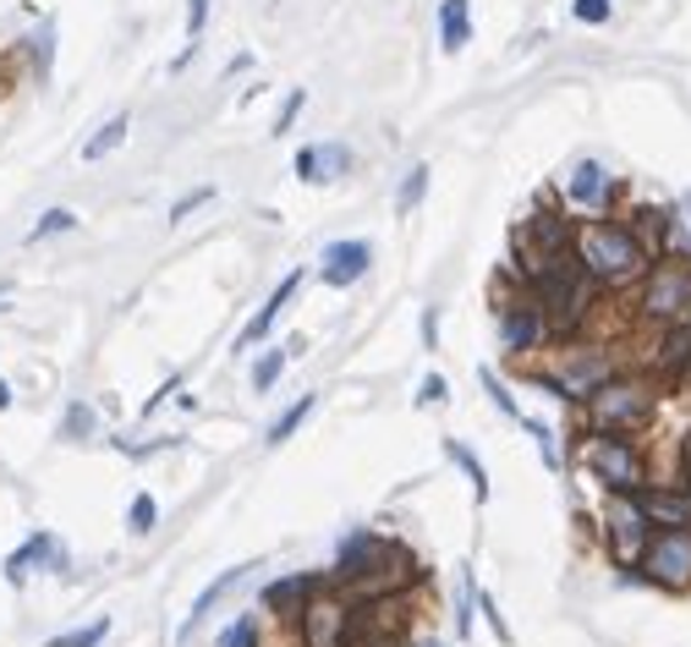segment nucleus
Instances as JSON below:
<instances>
[{"label": "nucleus", "mask_w": 691, "mask_h": 647, "mask_svg": "<svg viewBox=\"0 0 691 647\" xmlns=\"http://www.w3.org/2000/svg\"><path fill=\"white\" fill-rule=\"evenodd\" d=\"M220 647H258V610H247V615L220 637Z\"/></svg>", "instance_id": "31"}, {"label": "nucleus", "mask_w": 691, "mask_h": 647, "mask_svg": "<svg viewBox=\"0 0 691 647\" xmlns=\"http://www.w3.org/2000/svg\"><path fill=\"white\" fill-rule=\"evenodd\" d=\"M582 467L593 483H604V494H637L648 483V450L632 434H588Z\"/></svg>", "instance_id": "6"}, {"label": "nucleus", "mask_w": 691, "mask_h": 647, "mask_svg": "<svg viewBox=\"0 0 691 647\" xmlns=\"http://www.w3.org/2000/svg\"><path fill=\"white\" fill-rule=\"evenodd\" d=\"M286 357H291V346H269V352L258 357V368H253V390H258V395H269V390L280 384V373H286Z\"/></svg>", "instance_id": "23"}, {"label": "nucleus", "mask_w": 691, "mask_h": 647, "mask_svg": "<svg viewBox=\"0 0 691 647\" xmlns=\"http://www.w3.org/2000/svg\"><path fill=\"white\" fill-rule=\"evenodd\" d=\"M297 286H302V269H291V275H286V280H280V286H275V297H269V302H264V308H258V319H253V324H247V330H242V341H236V352H247V346H253V341H264V335H269V330H275V319H280V313H286V302H291V291H297Z\"/></svg>", "instance_id": "16"}, {"label": "nucleus", "mask_w": 691, "mask_h": 647, "mask_svg": "<svg viewBox=\"0 0 691 647\" xmlns=\"http://www.w3.org/2000/svg\"><path fill=\"white\" fill-rule=\"evenodd\" d=\"M203 22H209V0H192V5H187V38H192V44H198Z\"/></svg>", "instance_id": "39"}, {"label": "nucleus", "mask_w": 691, "mask_h": 647, "mask_svg": "<svg viewBox=\"0 0 691 647\" xmlns=\"http://www.w3.org/2000/svg\"><path fill=\"white\" fill-rule=\"evenodd\" d=\"M93 434V406L88 401H71L66 417H60V439H88Z\"/></svg>", "instance_id": "26"}, {"label": "nucleus", "mask_w": 691, "mask_h": 647, "mask_svg": "<svg viewBox=\"0 0 691 647\" xmlns=\"http://www.w3.org/2000/svg\"><path fill=\"white\" fill-rule=\"evenodd\" d=\"M209 198H214V187H198V192H187V198L170 209V220H187V214H192V209H203Z\"/></svg>", "instance_id": "38"}, {"label": "nucleus", "mask_w": 691, "mask_h": 647, "mask_svg": "<svg viewBox=\"0 0 691 647\" xmlns=\"http://www.w3.org/2000/svg\"><path fill=\"white\" fill-rule=\"evenodd\" d=\"M352 604L335 593V582H319L297 615V637L302 647H352Z\"/></svg>", "instance_id": "7"}, {"label": "nucleus", "mask_w": 691, "mask_h": 647, "mask_svg": "<svg viewBox=\"0 0 691 647\" xmlns=\"http://www.w3.org/2000/svg\"><path fill=\"white\" fill-rule=\"evenodd\" d=\"M637 505H643V516L654 522V533L659 527H691V489L687 483H643L637 489Z\"/></svg>", "instance_id": "11"}, {"label": "nucleus", "mask_w": 691, "mask_h": 647, "mask_svg": "<svg viewBox=\"0 0 691 647\" xmlns=\"http://www.w3.org/2000/svg\"><path fill=\"white\" fill-rule=\"evenodd\" d=\"M423 571L401 555L395 538H379V533H352L341 544V560H335V588H357V593H395L401 582H417Z\"/></svg>", "instance_id": "2"}, {"label": "nucleus", "mask_w": 691, "mask_h": 647, "mask_svg": "<svg viewBox=\"0 0 691 647\" xmlns=\"http://www.w3.org/2000/svg\"><path fill=\"white\" fill-rule=\"evenodd\" d=\"M126 132H132V121H126V115H110V121H104V126L82 143V159H88V165H93V159H110V154L126 143Z\"/></svg>", "instance_id": "19"}, {"label": "nucleus", "mask_w": 691, "mask_h": 647, "mask_svg": "<svg viewBox=\"0 0 691 647\" xmlns=\"http://www.w3.org/2000/svg\"><path fill=\"white\" fill-rule=\"evenodd\" d=\"M456 626H461V637L472 632V577H461V588H456Z\"/></svg>", "instance_id": "36"}, {"label": "nucleus", "mask_w": 691, "mask_h": 647, "mask_svg": "<svg viewBox=\"0 0 691 647\" xmlns=\"http://www.w3.org/2000/svg\"><path fill=\"white\" fill-rule=\"evenodd\" d=\"M571 247H577V264H582V275L599 286V291H621V286H637L643 275H648V264H654V253H648V242L632 231V220L621 214H610V220H582L577 225V236H571Z\"/></svg>", "instance_id": "1"}, {"label": "nucleus", "mask_w": 691, "mask_h": 647, "mask_svg": "<svg viewBox=\"0 0 691 647\" xmlns=\"http://www.w3.org/2000/svg\"><path fill=\"white\" fill-rule=\"evenodd\" d=\"M439 401H450V384H445L439 373H428V379L417 384V406H439Z\"/></svg>", "instance_id": "35"}, {"label": "nucleus", "mask_w": 691, "mask_h": 647, "mask_svg": "<svg viewBox=\"0 0 691 647\" xmlns=\"http://www.w3.org/2000/svg\"><path fill=\"white\" fill-rule=\"evenodd\" d=\"M643 582L665 593H691V527H659L637 560Z\"/></svg>", "instance_id": "8"}, {"label": "nucleus", "mask_w": 691, "mask_h": 647, "mask_svg": "<svg viewBox=\"0 0 691 647\" xmlns=\"http://www.w3.org/2000/svg\"><path fill=\"white\" fill-rule=\"evenodd\" d=\"M549 335V324H544V308H538V297L533 291H522V297H511V302H500V341H505V352L522 362L527 352H538V341Z\"/></svg>", "instance_id": "10"}, {"label": "nucleus", "mask_w": 691, "mask_h": 647, "mask_svg": "<svg viewBox=\"0 0 691 647\" xmlns=\"http://www.w3.org/2000/svg\"><path fill=\"white\" fill-rule=\"evenodd\" d=\"M313 406H319V395H302V401H291V406H286V412L269 423V434H264V439H269V445H286V439H291V434H297V428L313 417Z\"/></svg>", "instance_id": "20"}, {"label": "nucleus", "mask_w": 691, "mask_h": 647, "mask_svg": "<svg viewBox=\"0 0 691 647\" xmlns=\"http://www.w3.org/2000/svg\"><path fill=\"white\" fill-rule=\"evenodd\" d=\"M423 346H439V308H423Z\"/></svg>", "instance_id": "40"}, {"label": "nucleus", "mask_w": 691, "mask_h": 647, "mask_svg": "<svg viewBox=\"0 0 691 647\" xmlns=\"http://www.w3.org/2000/svg\"><path fill=\"white\" fill-rule=\"evenodd\" d=\"M472 38V0H439V49L461 55Z\"/></svg>", "instance_id": "17"}, {"label": "nucleus", "mask_w": 691, "mask_h": 647, "mask_svg": "<svg viewBox=\"0 0 691 647\" xmlns=\"http://www.w3.org/2000/svg\"><path fill=\"white\" fill-rule=\"evenodd\" d=\"M0 297H5V286H0Z\"/></svg>", "instance_id": "44"}, {"label": "nucleus", "mask_w": 691, "mask_h": 647, "mask_svg": "<svg viewBox=\"0 0 691 647\" xmlns=\"http://www.w3.org/2000/svg\"><path fill=\"white\" fill-rule=\"evenodd\" d=\"M110 637V621H93V626H82V632H66V637H49L44 647H99Z\"/></svg>", "instance_id": "30"}, {"label": "nucleus", "mask_w": 691, "mask_h": 647, "mask_svg": "<svg viewBox=\"0 0 691 647\" xmlns=\"http://www.w3.org/2000/svg\"><path fill=\"white\" fill-rule=\"evenodd\" d=\"M247 571H253V566H236V571H225V577H214V582H209V588L198 593V604H192V615H187V626H181V632H192V626H198V621H203V615L214 610V599H225V593H231V588H236V582H242Z\"/></svg>", "instance_id": "21"}, {"label": "nucleus", "mask_w": 691, "mask_h": 647, "mask_svg": "<svg viewBox=\"0 0 691 647\" xmlns=\"http://www.w3.org/2000/svg\"><path fill=\"white\" fill-rule=\"evenodd\" d=\"M478 604H483V615H489V626H494V637H500V643H505V647L516 643V637H511V626H505V615L494 610V599H489V593H478Z\"/></svg>", "instance_id": "37"}, {"label": "nucleus", "mask_w": 691, "mask_h": 647, "mask_svg": "<svg viewBox=\"0 0 691 647\" xmlns=\"http://www.w3.org/2000/svg\"><path fill=\"white\" fill-rule=\"evenodd\" d=\"M637 319L654 324V330L691 324V258L659 253L648 264V275L637 280Z\"/></svg>", "instance_id": "5"}, {"label": "nucleus", "mask_w": 691, "mask_h": 647, "mask_svg": "<svg viewBox=\"0 0 691 647\" xmlns=\"http://www.w3.org/2000/svg\"><path fill=\"white\" fill-rule=\"evenodd\" d=\"M154 522H159V505H154V494H137V500H132V511H126V527L143 538V533H154Z\"/></svg>", "instance_id": "29"}, {"label": "nucleus", "mask_w": 691, "mask_h": 647, "mask_svg": "<svg viewBox=\"0 0 691 647\" xmlns=\"http://www.w3.org/2000/svg\"><path fill=\"white\" fill-rule=\"evenodd\" d=\"M478 379H483V390H489V395H494V406H500V412H505V417H511V423H522V406H516V401H511V390H505V379H500V373H494V368H478Z\"/></svg>", "instance_id": "28"}, {"label": "nucleus", "mask_w": 691, "mask_h": 647, "mask_svg": "<svg viewBox=\"0 0 691 647\" xmlns=\"http://www.w3.org/2000/svg\"><path fill=\"white\" fill-rule=\"evenodd\" d=\"M687 214H691V198H687ZM687 225H691V220H687Z\"/></svg>", "instance_id": "43"}, {"label": "nucleus", "mask_w": 691, "mask_h": 647, "mask_svg": "<svg viewBox=\"0 0 691 647\" xmlns=\"http://www.w3.org/2000/svg\"><path fill=\"white\" fill-rule=\"evenodd\" d=\"M566 198H571L577 209H610V198H615V176H610L599 159H577L571 176H566Z\"/></svg>", "instance_id": "13"}, {"label": "nucleus", "mask_w": 691, "mask_h": 647, "mask_svg": "<svg viewBox=\"0 0 691 647\" xmlns=\"http://www.w3.org/2000/svg\"><path fill=\"white\" fill-rule=\"evenodd\" d=\"M445 456H450V461L467 472V483H472V494H478V505H483V500H489V472H483V461H478V456H472L461 439H445Z\"/></svg>", "instance_id": "22"}, {"label": "nucleus", "mask_w": 691, "mask_h": 647, "mask_svg": "<svg viewBox=\"0 0 691 647\" xmlns=\"http://www.w3.org/2000/svg\"><path fill=\"white\" fill-rule=\"evenodd\" d=\"M423 192H428V165H412V170H406V181H401V192H395V214L406 220V214L423 203Z\"/></svg>", "instance_id": "24"}, {"label": "nucleus", "mask_w": 691, "mask_h": 647, "mask_svg": "<svg viewBox=\"0 0 691 647\" xmlns=\"http://www.w3.org/2000/svg\"><path fill=\"white\" fill-rule=\"evenodd\" d=\"M571 16L588 22V27H604L610 22V0H571Z\"/></svg>", "instance_id": "33"}, {"label": "nucleus", "mask_w": 691, "mask_h": 647, "mask_svg": "<svg viewBox=\"0 0 691 647\" xmlns=\"http://www.w3.org/2000/svg\"><path fill=\"white\" fill-rule=\"evenodd\" d=\"M368 264H374V242H357V236L352 242H330L324 258H319V280L346 291V286H357L368 275Z\"/></svg>", "instance_id": "12"}, {"label": "nucleus", "mask_w": 691, "mask_h": 647, "mask_svg": "<svg viewBox=\"0 0 691 647\" xmlns=\"http://www.w3.org/2000/svg\"><path fill=\"white\" fill-rule=\"evenodd\" d=\"M66 231H77V214H71V209H44V214H38V225L27 231V242H44V236H66Z\"/></svg>", "instance_id": "25"}, {"label": "nucleus", "mask_w": 691, "mask_h": 647, "mask_svg": "<svg viewBox=\"0 0 691 647\" xmlns=\"http://www.w3.org/2000/svg\"><path fill=\"white\" fill-rule=\"evenodd\" d=\"M0 412H11V384L0 379Z\"/></svg>", "instance_id": "41"}, {"label": "nucleus", "mask_w": 691, "mask_h": 647, "mask_svg": "<svg viewBox=\"0 0 691 647\" xmlns=\"http://www.w3.org/2000/svg\"><path fill=\"white\" fill-rule=\"evenodd\" d=\"M302 104H308V93H302V88H291V99H286V104H280V115H275V137H286V132H291V121L302 115Z\"/></svg>", "instance_id": "34"}, {"label": "nucleus", "mask_w": 691, "mask_h": 647, "mask_svg": "<svg viewBox=\"0 0 691 647\" xmlns=\"http://www.w3.org/2000/svg\"><path fill=\"white\" fill-rule=\"evenodd\" d=\"M687 445H691V439H687Z\"/></svg>", "instance_id": "45"}, {"label": "nucleus", "mask_w": 691, "mask_h": 647, "mask_svg": "<svg viewBox=\"0 0 691 647\" xmlns=\"http://www.w3.org/2000/svg\"><path fill=\"white\" fill-rule=\"evenodd\" d=\"M346 170H352V148L346 143H313V148L297 154V176L313 181V187H324V181H335Z\"/></svg>", "instance_id": "15"}, {"label": "nucleus", "mask_w": 691, "mask_h": 647, "mask_svg": "<svg viewBox=\"0 0 691 647\" xmlns=\"http://www.w3.org/2000/svg\"><path fill=\"white\" fill-rule=\"evenodd\" d=\"M49 44H55V27L44 22V27H38V33L27 38V55H33V71H38V77L49 71Z\"/></svg>", "instance_id": "32"}, {"label": "nucleus", "mask_w": 691, "mask_h": 647, "mask_svg": "<svg viewBox=\"0 0 691 647\" xmlns=\"http://www.w3.org/2000/svg\"><path fill=\"white\" fill-rule=\"evenodd\" d=\"M522 428H527V434L538 439V450H544V467H549V472H560L566 461H560V445H555V428H549V423H538V417H522Z\"/></svg>", "instance_id": "27"}, {"label": "nucleus", "mask_w": 691, "mask_h": 647, "mask_svg": "<svg viewBox=\"0 0 691 647\" xmlns=\"http://www.w3.org/2000/svg\"><path fill=\"white\" fill-rule=\"evenodd\" d=\"M313 588H319V577H286V582H275V588L264 593V610H269V615H286V621H297Z\"/></svg>", "instance_id": "18"}, {"label": "nucleus", "mask_w": 691, "mask_h": 647, "mask_svg": "<svg viewBox=\"0 0 691 647\" xmlns=\"http://www.w3.org/2000/svg\"><path fill=\"white\" fill-rule=\"evenodd\" d=\"M417 647H439V643H417Z\"/></svg>", "instance_id": "42"}, {"label": "nucleus", "mask_w": 691, "mask_h": 647, "mask_svg": "<svg viewBox=\"0 0 691 647\" xmlns=\"http://www.w3.org/2000/svg\"><path fill=\"white\" fill-rule=\"evenodd\" d=\"M654 412H659V379H648V373H610L582 401L588 434H637L654 423Z\"/></svg>", "instance_id": "3"}, {"label": "nucleus", "mask_w": 691, "mask_h": 647, "mask_svg": "<svg viewBox=\"0 0 691 647\" xmlns=\"http://www.w3.org/2000/svg\"><path fill=\"white\" fill-rule=\"evenodd\" d=\"M648 538H654V522L643 516L637 494H610L604 500V549H610V560L626 566V571H637Z\"/></svg>", "instance_id": "9"}, {"label": "nucleus", "mask_w": 691, "mask_h": 647, "mask_svg": "<svg viewBox=\"0 0 691 647\" xmlns=\"http://www.w3.org/2000/svg\"><path fill=\"white\" fill-rule=\"evenodd\" d=\"M33 566H55V571H66V549H60L49 533H33L16 555H5V582L22 588V582L33 577Z\"/></svg>", "instance_id": "14"}, {"label": "nucleus", "mask_w": 691, "mask_h": 647, "mask_svg": "<svg viewBox=\"0 0 691 647\" xmlns=\"http://www.w3.org/2000/svg\"><path fill=\"white\" fill-rule=\"evenodd\" d=\"M610 373H621L615 368V357H610V346H588V341H560L555 352H549V362L544 368H533V384L544 390V395H555V401H588Z\"/></svg>", "instance_id": "4"}]
</instances>
